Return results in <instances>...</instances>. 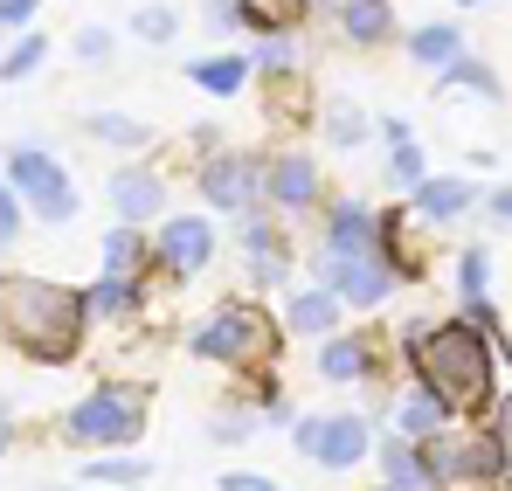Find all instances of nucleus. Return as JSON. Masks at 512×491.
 <instances>
[{"mask_svg": "<svg viewBox=\"0 0 512 491\" xmlns=\"http://www.w3.org/2000/svg\"><path fill=\"white\" fill-rule=\"evenodd\" d=\"M84 332H90V305H84L77 284L0 270V339H7L21 360L63 367V360H77Z\"/></svg>", "mask_w": 512, "mask_h": 491, "instance_id": "f257e3e1", "label": "nucleus"}, {"mask_svg": "<svg viewBox=\"0 0 512 491\" xmlns=\"http://www.w3.org/2000/svg\"><path fill=\"white\" fill-rule=\"evenodd\" d=\"M409 367L436 402L450 409H478L492 402V332L471 319H443V326H409Z\"/></svg>", "mask_w": 512, "mask_h": 491, "instance_id": "f03ea898", "label": "nucleus"}, {"mask_svg": "<svg viewBox=\"0 0 512 491\" xmlns=\"http://www.w3.org/2000/svg\"><path fill=\"white\" fill-rule=\"evenodd\" d=\"M0 173L14 180V194H21V208H28V222H49V229H70L77 215H84V194H77V173L56 160L42 139H14L7 153H0Z\"/></svg>", "mask_w": 512, "mask_h": 491, "instance_id": "7ed1b4c3", "label": "nucleus"}, {"mask_svg": "<svg viewBox=\"0 0 512 491\" xmlns=\"http://www.w3.org/2000/svg\"><path fill=\"white\" fill-rule=\"evenodd\" d=\"M270 319H263V305H250V298H229V305H215L201 326L187 332V353L194 360H215V367H250V360H263L270 353Z\"/></svg>", "mask_w": 512, "mask_h": 491, "instance_id": "20e7f679", "label": "nucleus"}, {"mask_svg": "<svg viewBox=\"0 0 512 491\" xmlns=\"http://www.w3.org/2000/svg\"><path fill=\"white\" fill-rule=\"evenodd\" d=\"M139 429H146V388H97L84 395L77 409L63 415V436L70 443H84V450H118V443H139Z\"/></svg>", "mask_w": 512, "mask_h": 491, "instance_id": "39448f33", "label": "nucleus"}, {"mask_svg": "<svg viewBox=\"0 0 512 491\" xmlns=\"http://www.w3.org/2000/svg\"><path fill=\"white\" fill-rule=\"evenodd\" d=\"M194 187H201V208L208 215H250V208H263V153H250V146H215L208 160L194 166Z\"/></svg>", "mask_w": 512, "mask_h": 491, "instance_id": "423d86ee", "label": "nucleus"}, {"mask_svg": "<svg viewBox=\"0 0 512 491\" xmlns=\"http://www.w3.org/2000/svg\"><path fill=\"white\" fill-rule=\"evenodd\" d=\"M160 236H153V270L160 277H173V284H194L208 263H215V215L201 208V215H160L153 222Z\"/></svg>", "mask_w": 512, "mask_h": 491, "instance_id": "0eeeda50", "label": "nucleus"}, {"mask_svg": "<svg viewBox=\"0 0 512 491\" xmlns=\"http://www.w3.org/2000/svg\"><path fill=\"white\" fill-rule=\"evenodd\" d=\"M499 464H506V443L499 436H423V471L429 485H485V478H499Z\"/></svg>", "mask_w": 512, "mask_h": 491, "instance_id": "6e6552de", "label": "nucleus"}, {"mask_svg": "<svg viewBox=\"0 0 512 491\" xmlns=\"http://www.w3.org/2000/svg\"><path fill=\"white\" fill-rule=\"evenodd\" d=\"M263 208H277V215H319L326 208V173L305 146L263 153Z\"/></svg>", "mask_w": 512, "mask_h": 491, "instance_id": "1a4fd4ad", "label": "nucleus"}, {"mask_svg": "<svg viewBox=\"0 0 512 491\" xmlns=\"http://www.w3.org/2000/svg\"><path fill=\"white\" fill-rule=\"evenodd\" d=\"M319 284L340 298V305H353V312H374V305H388L395 291H402V277L381 263V256H326L319 249Z\"/></svg>", "mask_w": 512, "mask_h": 491, "instance_id": "9d476101", "label": "nucleus"}, {"mask_svg": "<svg viewBox=\"0 0 512 491\" xmlns=\"http://www.w3.org/2000/svg\"><path fill=\"white\" fill-rule=\"evenodd\" d=\"M104 201H111V222H139V229H153L160 215H167V173L146 160H125L111 180H104Z\"/></svg>", "mask_w": 512, "mask_h": 491, "instance_id": "9b49d317", "label": "nucleus"}, {"mask_svg": "<svg viewBox=\"0 0 512 491\" xmlns=\"http://www.w3.org/2000/svg\"><path fill=\"white\" fill-rule=\"evenodd\" d=\"M291 436H298V450H305L312 464H326V471H353V464L367 457V422H360V415H305V422H291Z\"/></svg>", "mask_w": 512, "mask_h": 491, "instance_id": "f8f14e48", "label": "nucleus"}, {"mask_svg": "<svg viewBox=\"0 0 512 491\" xmlns=\"http://www.w3.org/2000/svg\"><path fill=\"white\" fill-rule=\"evenodd\" d=\"M478 201H485V194H478L471 173H423V180L409 187V215H416V222H436V229L464 222Z\"/></svg>", "mask_w": 512, "mask_h": 491, "instance_id": "ddd939ff", "label": "nucleus"}, {"mask_svg": "<svg viewBox=\"0 0 512 491\" xmlns=\"http://www.w3.org/2000/svg\"><path fill=\"white\" fill-rule=\"evenodd\" d=\"M374 243H381V208L374 201H360V194L326 201V236H319L326 256H374Z\"/></svg>", "mask_w": 512, "mask_h": 491, "instance_id": "4468645a", "label": "nucleus"}, {"mask_svg": "<svg viewBox=\"0 0 512 491\" xmlns=\"http://www.w3.org/2000/svg\"><path fill=\"white\" fill-rule=\"evenodd\" d=\"M333 35H340L346 49H360V56H374V49H388V42H402V21H395V0H340L333 14Z\"/></svg>", "mask_w": 512, "mask_h": 491, "instance_id": "2eb2a0df", "label": "nucleus"}, {"mask_svg": "<svg viewBox=\"0 0 512 491\" xmlns=\"http://www.w3.org/2000/svg\"><path fill=\"white\" fill-rule=\"evenodd\" d=\"M250 63H256V83H305V35L298 21L270 28V35H250Z\"/></svg>", "mask_w": 512, "mask_h": 491, "instance_id": "dca6fc26", "label": "nucleus"}, {"mask_svg": "<svg viewBox=\"0 0 512 491\" xmlns=\"http://www.w3.org/2000/svg\"><path fill=\"white\" fill-rule=\"evenodd\" d=\"M187 83L201 90V97H243L256 83V63H250V49H208V56H194L187 63Z\"/></svg>", "mask_w": 512, "mask_h": 491, "instance_id": "f3484780", "label": "nucleus"}, {"mask_svg": "<svg viewBox=\"0 0 512 491\" xmlns=\"http://www.w3.org/2000/svg\"><path fill=\"white\" fill-rule=\"evenodd\" d=\"M402 56L436 77V70H450V63L464 56V28H457L450 14H443V21H423V28H402Z\"/></svg>", "mask_w": 512, "mask_h": 491, "instance_id": "a211bd4d", "label": "nucleus"}, {"mask_svg": "<svg viewBox=\"0 0 512 491\" xmlns=\"http://www.w3.org/2000/svg\"><path fill=\"white\" fill-rule=\"evenodd\" d=\"M84 132L97 146H111V153H125V160H139V153H153V125L146 118H132V111H90Z\"/></svg>", "mask_w": 512, "mask_h": 491, "instance_id": "6ab92c4d", "label": "nucleus"}, {"mask_svg": "<svg viewBox=\"0 0 512 491\" xmlns=\"http://www.w3.org/2000/svg\"><path fill=\"white\" fill-rule=\"evenodd\" d=\"M90 319H132L146 305V277H118V270H97V284H84Z\"/></svg>", "mask_w": 512, "mask_h": 491, "instance_id": "aec40b11", "label": "nucleus"}, {"mask_svg": "<svg viewBox=\"0 0 512 491\" xmlns=\"http://www.w3.org/2000/svg\"><path fill=\"white\" fill-rule=\"evenodd\" d=\"M429 83H436V97H450V90H471V97H485V104H506V83H499V70H492L485 56H471V49H464L450 70H436Z\"/></svg>", "mask_w": 512, "mask_h": 491, "instance_id": "412c9836", "label": "nucleus"}, {"mask_svg": "<svg viewBox=\"0 0 512 491\" xmlns=\"http://www.w3.org/2000/svg\"><path fill=\"white\" fill-rule=\"evenodd\" d=\"M104 270H118V277H153V236H146L139 222H111V236H104Z\"/></svg>", "mask_w": 512, "mask_h": 491, "instance_id": "4be33fe9", "label": "nucleus"}, {"mask_svg": "<svg viewBox=\"0 0 512 491\" xmlns=\"http://www.w3.org/2000/svg\"><path fill=\"white\" fill-rule=\"evenodd\" d=\"M284 326L291 332H305V339H326V332L340 326V298L319 284V291H291L284 298Z\"/></svg>", "mask_w": 512, "mask_h": 491, "instance_id": "5701e85b", "label": "nucleus"}, {"mask_svg": "<svg viewBox=\"0 0 512 491\" xmlns=\"http://www.w3.org/2000/svg\"><path fill=\"white\" fill-rule=\"evenodd\" d=\"M319 374L326 381H367L374 374V346L367 339H346V332H326L319 339Z\"/></svg>", "mask_w": 512, "mask_h": 491, "instance_id": "b1692460", "label": "nucleus"}, {"mask_svg": "<svg viewBox=\"0 0 512 491\" xmlns=\"http://www.w3.org/2000/svg\"><path fill=\"white\" fill-rule=\"evenodd\" d=\"M319 132H326V146L353 153V146H367V139H374V118H367L353 97H326V104H319Z\"/></svg>", "mask_w": 512, "mask_h": 491, "instance_id": "393cba45", "label": "nucleus"}, {"mask_svg": "<svg viewBox=\"0 0 512 491\" xmlns=\"http://www.w3.org/2000/svg\"><path fill=\"white\" fill-rule=\"evenodd\" d=\"M42 63H49V35H42V28H21V35H7V42H0V83H7V90H14V83H28Z\"/></svg>", "mask_w": 512, "mask_h": 491, "instance_id": "a878e982", "label": "nucleus"}, {"mask_svg": "<svg viewBox=\"0 0 512 491\" xmlns=\"http://www.w3.org/2000/svg\"><path fill=\"white\" fill-rule=\"evenodd\" d=\"M381 471H388V485H395V491H423V485H429V471H423V443L395 429V436L381 443Z\"/></svg>", "mask_w": 512, "mask_h": 491, "instance_id": "bb28decb", "label": "nucleus"}, {"mask_svg": "<svg viewBox=\"0 0 512 491\" xmlns=\"http://www.w3.org/2000/svg\"><path fill=\"white\" fill-rule=\"evenodd\" d=\"M443 422H450V402H436L429 388H416V395L402 402V415H395V429H402V436H416V443H423V436H436Z\"/></svg>", "mask_w": 512, "mask_h": 491, "instance_id": "cd10ccee", "label": "nucleus"}, {"mask_svg": "<svg viewBox=\"0 0 512 491\" xmlns=\"http://www.w3.org/2000/svg\"><path fill=\"white\" fill-rule=\"evenodd\" d=\"M132 35H139V42H153V49H167L173 35H180V7H167V0L132 7Z\"/></svg>", "mask_w": 512, "mask_h": 491, "instance_id": "c85d7f7f", "label": "nucleus"}, {"mask_svg": "<svg viewBox=\"0 0 512 491\" xmlns=\"http://www.w3.org/2000/svg\"><path fill=\"white\" fill-rule=\"evenodd\" d=\"M84 478H90V485H146L153 464H146V457H90Z\"/></svg>", "mask_w": 512, "mask_h": 491, "instance_id": "c756f323", "label": "nucleus"}, {"mask_svg": "<svg viewBox=\"0 0 512 491\" xmlns=\"http://www.w3.org/2000/svg\"><path fill=\"white\" fill-rule=\"evenodd\" d=\"M243 263H250V291H291V249H263Z\"/></svg>", "mask_w": 512, "mask_h": 491, "instance_id": "7c9ffc66", "label": "nucleus"}, {"mask_svg": "<svg viewBox=\"0 0 512 491\" xmlns=\"http://www.w3.org/2000/svg\"><path fill=\"white\" fill-rule=\"evenodd\" d=\"M111 49H118V35H111L104 21H84V28L70 35V56H77L84 70H97V63H111Z\"/></svg>", "mask_w": 512, "mask_h": 491, "instance_id": "2f4dec72", "label": "nucleus"}, {"mask_svg": "<svg viewBox=\"0 0 512 491\" xmlns=\"http://www.w3.org/2000/svg\"><path fill=\"white\" fill-rule=\"evenodd\" d=\"M208 35H250V0H201Z\"/></svg>", "mask_w": 512, "mask_h": 491, "instance_id": "473e14b6", "label": "nucleus"}, {"mask_svg": "<svg viewBox=\"0 0 512 491\" xmlns=\"http://www.w3.org/2000/svg\"><path fill=\"white\" fill-rule=\"evenodd\" d=\"M423 173H429V160H423V146H416V139L388 146V160H381V180H395V187H416Z\"/></svg>", "mask_w": 512, "mask_h": 491, "instance_id": "72a5a7b5", "label": "nucleus"}, {"mask_svg": "<svg viewBox=\"0 0 512 491\" xmlns=\"http://www.w3.org/2000/svg\"><path fill=\"white\" fill-rule=\"evenodd\" d=\"M21 229H28V208H21V194H14V180L0 173V256L21 243Z\"/></svg>", "mask_w": 512, "mask_h": 491, "instance_id": "f704fd0d", "label": "nucleus"}, {"mask_svg": "<svg viewBox=\"0 0 512 491\" xmlns=\"http://www.w3.org/2000/svg\"><path fill=\"white\" fill-rule=\"evenodd\" d=\"M49 0H0V35H21V28H35V14H42Z\"/></svg>", "mask_w": 512, "mask_h": 491, "instance_id": "c9c22d12", "label": "nucleus"}, {"mask_svg": "<svg viewBox=\"0 0 512 491\" xmlns=\"http://www.w3.org/2000/svg\"><path fill=\"white\" fill-rule=\"evenodd\" d=\"M478 208H485V222H499V229H512V180H499V187H492V194H485Z\"/></svg>", "mask_w": 512, "mask_h": 491, "instance_id": "e433bc0d", "label": "nucleus"}, {"mask_svg": "<svg viewBox=\"0 0 512 491\" xmlns=\"http://www.w3.org/2000/svg\"><path fill=\"white\" fill-rule=\"evenodd\" d=\"M222 491H284V485H270V478H256V471H229Z\"/></svg>", "mask_w": 512, "mask_h": 491, "instance_id": "4c0bfd02", "label": "nucleus"}, {"mask_svg": "<svg viewBox=\"0 0 512 491\" xmlns=\"http://www.w3.org/2000/svg\"><path fill=\"white\" fill-rule=\"evenodd\" d=\"M187 146H194V160H208V153L222 146V132H215V125H194V132H187Z\"/></svg>", "mask_w": 512, "mask_h": 491, "instance_id": "58836bf2", "label": "nucleus"}, {"mask_svg": "<svg viewBox=\"0 0 512 491\" xmlns=\"http://www.w3.org/2000/svg\"><path fill=\"white\" fill-rule=\"evenodd\" d=\"M381 139L402 146V139H416V125H409V118H381Z\"/></svg>", "mask_w": 512, "mask_h": 491, "instance_id": "ea45409f", "label": "nucleus"}, {"mask_svg": "<svg viewBox=\"0 0 512 491\" xmlns=\"http://www.w3.org/2000/svg\"><path fill=\"white\" fill-rule=\"evenodd\" d=\"M298 7H305V14H333L340 0H298Z\"/></svg>", "mask_w": 512, "mask_h": 491, "instance_id": "a19ab883", "label": "nucleus"}, {"mask_svg": "<svg viewBox=\"0 0 512 491\" xmlns=\"http://www.w3.org/2000/svg\"><path fill=\"white\" fill-rule=\"evenodd\" d=\"M7 436H14V415L0 409V450H7Z\"/></svg>", "mask_w": 512, "mask_h": 491, "instance_id": "79ce46f5", "label": "nucleus"}, {"mask_svg": "<svg viewBox=\"0 0 512 491\" xmlns=\"http://www.w3.org/2000/svg\"><path fill=\"white\" fill-rule=\"evenodd\" d=\"M506 436H512V395H506Z\"/></svg>", "mask_w": 512, "mask_h": 491, "instance_id": "37998d69", "label": "nucleus"}, {"mask_svg": "<svg viewBox=\"0 0 512 491\" xmlns=\"http://www.w3.org/2000/svg\"><path fill=\"white\" fill-rule=\"evenodd\" d=\"M457 7H492V0H457Z\"/></svg>", "mask_w": 512, "mask_h": 491, "instance_id": "c03bdc74", "label": "nucleus"}, {"mask_svg": "<svg viewBox=\"0 0 512 491\" xmlns=\"http://www.w3.org/2000/svg\"><path fill=\"white\" fill-rule=\"evenodd\" d=\"M0 42H7V35H0Z\"/></svg>", "mask_w": 512, "mask_h": 491, "instance_id": "a18cd8bd", "label": "nucleus"}, {"mask_svg": "<svg viewBox=\"0 0 512 491\" xmlns=\"http://www.w3.org/2000/svg\"><path fill=\"white\" fill-rule=\"evenodd\" d=\"M388 491H395V485H388Z\"/></svg>", "mask_w": 512, "mask_h": 491, "instance_id": "49530a36", "label": "nucleus"}]
</instances>
